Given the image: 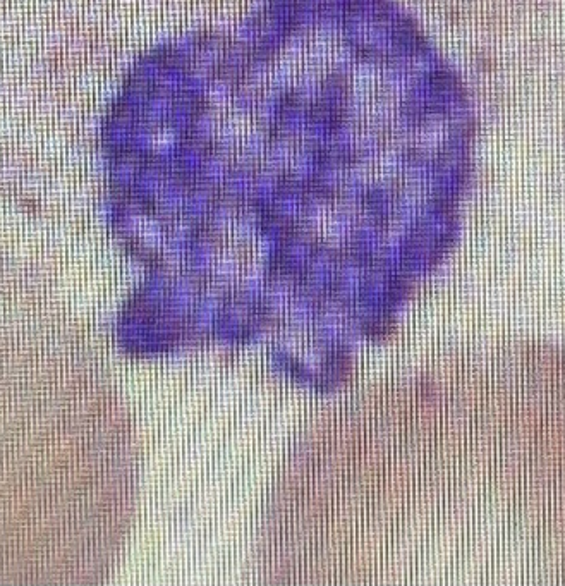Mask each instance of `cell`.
I'll list each match as a JSON object with an SVG mask.
<instances>
[{
	"instance_id": "cell-1",
	"label": "cell",
	"mask_w": 565,
	"mask_h": 586,
	"mask_svg": "<svg viewBox=\"0 0 565 586\" xmlns=\"http://www.w3.org/2000/svg\"><path fill=\"white\" fill-rule=\"evenodd\" d=\"M349 308L332 300L330 296L323 298L315 322L311 324V346L318 353H327L330 349L337 348L344 339Z\"/></svg>"
},
{
	"instance_id": "cell-2",
	"label": "cell",
	"mask_w": 565,
	"mask_h": 586,
	"mask_svg": "<svg viewBox=\"0 0 565 586\" xmlns=\"http://www.w3.org/2000/svg\"><path fill=\"white\" fill-rule=\"evenodd\" d=\"M315 231H310L306 227L296 226L291 227L287 232L284 245L280 250L279 258L275 263L272 272L291 277L294 281L301 279L306 265L310 262L311 255L316 248Z\"/></svg>"
},
{
	"instance_id": "cell-3",
	"label": "cell",
	"mask_w": 565,
	"mask_h": 586,
	"mask_svg": "<svg viewBox=\"0 0 565 586\" xmlns=\"http://www.w3.org/2000/svg\"><path fill=\"white\" fill-rule=\"evenodd\" d=\"M341 248L332 245L327 239L318 241L316 243L315 251L311 255L310 262L306 265L299 284L306 287L308 291L320 296V298H327L332 289V282H334L335 270H337V263L341 258Z\"/></svg>"
},
{
	"instance_id": "cell-4",
	"label": "cell",
	"mask_w": 565,
	"mask_h": 586,
	"mask_svg": "<svg viewBox=\"0 0 565 586\" xmlns=\"http://www.w3.org/2000/svg\"><path fill=\"white\" fill-rule=\"evenodd\" d=\"M231 293H227L224 289L215 286L212 282H205L201 287L200 294L196 298L195 306L189 313L188 320H186V334L196 342L201 339H207L212 336L213 325L219 318L220 310L225 305L227 298Z\"/></svg>"
},
{
	"instance_id": "cell-5",
	"label": "cell",
	"mask_w": 565,
	"mask_h": 586,
	"mask_svg": "<svg viewBox=\"0 0 565 586\" xmlns=\"http://www.w3.org/2000/svg\"><path fill=\"white\" fill-rule=\"evenodd\" d=\"M392 279L394 275L383 272L375 265H370L359 284L351 313L361 318L387 317L385 306H387Z\"/></svg>"
},
{
	"instance_id": "cell-6",
	"label": "cell",
	"mask_w": 565,
	"mask_h": 586,
	"mask_svg": "<svg viewBox=\"0 0 565 586\" xmlns=\"http://www.w3.org/2000/svg\"><path fill=\"white\" fill-rule=\"evenodd\" d=\"M205 282L207 281H201L200 277H196L188 270L176 272L165 296L164 305L160 308L162 315L176 324H186Z\"/></svg>"
},
{
	"instance_id": "cell-7",
	"label": "cell",
	"mask_w": 565,
	"mask_h": 586,
	"mask_svg": "<svg viewBox=\"0 0 565 586\" xmlns=\"http://www.w3.org/2000/svg\"><path fill=\"white\" fill-rule=\"evenodd\" d=\"M253 312L255 310H251L250 306L236 300L231 294L225 301V305L222 306L217 322L213 325L210 339L224 348L243 344L244 330H246V325L250 322Z\"/></svg>"
},
{
	"instance_id": "cell-8",
	"label": "cell",
	"mask_w": 565,
	"mask_h": 586,
	"mask_svg": "<svg viewBox=\"0 0 565 586\" xmlns=\"http://www.w3.org/2000/svg\"><path fill=\"white\" fill-rule=\"evenodd\" d=\"M368 267H370V263H366L365 260H361L353 253H349V251L341 253L332 289H330V298L351 310L354 300H356V294H358L359 284H361V279H363Z\"/></svg>"
},
{
	"instance_id": "cell-9",
	"label": "cell",
	"mask_w": 565,
	"mask_h": 586,
	"mask_svg": "<svg viewBox=\"0 0 565 586\" xmlns=\"http://www.w3.org/2000/svg\"><path fill=\"white\" fill-rule=\"evenodd\" d=\"M222 245H220V236L208 231L205 227H198L195 239L189 246L188 253L183 260V269L188 270L191 274L200 277L201 281H208L213 265L219 258Z\"/></svg>"
},
{
	"instance_id": "cell-10",
	"label": "cell",
	"mask_w": 565,
	"mask_h": 586,
	"mask_svg": "<svg viewBox=\"0 0 565 586\" xmlns=\"http://www.w3.org/2000/svg\"><path fill=\"white\" fill-rule=\"evenodd\" d=\"M385 232L387 226H383L378 220L371 219L368 215H359L358 222L347 239L346 251L371 265L380 250Z\"/></svg>"
},
{
	"instance_id": "cell-11",
	"label": "cell",
	"mask_w": 565,
	"mask_h": 586,
	"mask_svg": "<svg viewBox=\"0 0 565 586\" xmlns=\"http://www.w3.org/2000/svg\"><path fill=\"white\" fill-rule=\"evenodd\" d=\"M291 227V222L279 219L270 212L263 215L262 226H260L255 243L258 248V262H262L270 272L277 263L284 239H286L287 232Z\"/></svg>"
},
{
	"instance_id": "cell-12",
	"label": "cell",
	"mask_w": 565,
	"mask_h": 586,
	"mask_svg": "<svg viewBox=\"0 0 565 586\" xmlns=\"http://www.w3.org/2000/svg\"><path fill=\"white\" fill-rule=\"evenodd\" d=\"M322 300L323 298L311 293V291H308L301 284L294 287L291 301H289V306H287L286 317H284L287 332L296 334V336L301 334V332H308L311 324L315 322L320 305H322Z\"/></svg>"
},
{
	"instance_id": "cell-13",
	"label": "cell",
	"mask_w": 565,
	"mask_h": 586,
	"mask_svg": "<svg viewBox=\"0 0 565 586\" xmlns=\"http://www.w3.org/2000/svg\"><path fill=\"white\" fill-rule=\"evenodd\" d=\"M298 284L299 282L294 281L291 277L277 274V272H270V279H268L262 300L256 306V312L263 313L265 317L272 318L274 322L280 324L286 317L292 291Z\"/></svg>"
},
{
	"instance_id": "cell-14",
	"label": "cell",
	"mask_w": 565,
	"mask_h": 586,
	"mask_svg": "<svg viewBox=\"0 0 565 586\" xmlns=\"http://www.w3.org/2000/svg\"><path fill=\"white\" fill-rule=\"evenodd\" d=\"M268 279H270V270L262 262L256 260V262L246 263L231 294L236 300L250 306L251 310H256V306L265 293Z\"/></svg>"
},
{
	"instance_id": "cell-15",
	"label": "cell",
	"mask_w": 565,
	"mask_h": 586,
	"mask_svg": "<svg viewBox=\"0 0 565 586\" xmlns=\"http://www.w3.org/2000/svg\"><path fill=\"white\" fill-rule=\"evenodd\" d=\"M243 257V248H239V246L232 245L231 248H225V250L222 248L219 258L210 272L208 282H212L227 293H232V289L236 286L237 279L246 265Z\"/></svg>"
},
{
	"instance_id": "cell-16",
	"label": "cell",
	"mask_w": 565,
	"mask_h": 586,
	"mask_svg": "<svg viewBox=\"0 0 565 586\" xmlns=\"http://www.w3.org/2000/svg\"><path fill=\"white\" fill-rule=\"evenodd\" d=\"M358 219V207L341 200L337 207L330 210L327 219H325V239L339 248L346 245Z\"/></svg>"
},
{
	"instance_id": "cell-17",
	"label": "cell",
	"mask_w": 565,
	"mask_h": 586,
	"mask_svg": "<svg viewBox=\"0 0 565 586\" xmlns=\"http://www.w3.org/2000/svg\"><path fill=\"white\" fill-rule=\"evenodd\" d=\"M406 238L408 234L399 229H390L385 232L380 250H378L377 257L373 260L371 265H375L378 269L387 272V274H399L401 270L402 253H404V245H406Z\"/></svg>"
},
{
	"instance_id": "cell-18",
	"label": "cell",
	"mask_w": 565,
	"mask_h": 586,
	"mask_svg": "<svg viewBox=\"0 0 565 586\" xmlns=\"http://www.w3.org/2000/svg\"><path fill=\"white\" fill-rule=\"evenodd\" d=\"M263 212H260L258 208L241 207L237 212L236 219L232 222L231 226V238L234 246L239 248H246V246L253 245L262 226Z\"/></svg>"
},
{
	"instance_id": "cell-19",
	"label": "cell",
	"mask_w": 565,
	"mask_h": 586,
	"mask_svg": "<svg viewBox=\"0 0 565 586\" xmlns=\"http://www.w3.org/2000/svg\"><path fill=\"white\" fill-rule=\"evenodd\" d=\"M174 274L176 272L169 265H160L150 272V275L146 277L145 284L141 287V298L145 301L146 306L162 308Z\"/></svg>"
},
{
	"instance_id": "cell-20",
	"label": "cell",
	"mask_w": 565,
	"mask_h": 586,
	"mask_svg": "<svg viewBox=\"0 0 565 586\" xmlns=\"http://www.w3.org/2000/svg\"><path fill=\"white\" fill-rule=\"evenodd\" d=\"M196 231H198V227L189 224L186 220L179 219L176 222H172V226H169V231L165 236V255L171 260L183 263L189 246L195 239Z\"/></svg>"
},
{
	"instance_id": "cell-21",
	"label": "cell",
	"mask_w": 565,
	"mask_h": 586,
	"mask_svg": "<svg viewBox=\"0 0 565 586\" xmlns=\"http://www.w3.org/2000/svg\"><path fill=\"white\" fill-rule=\"evenodd\" d=\"M239 202L232 200L229 196H222V198H215L210 212H208L205 227L208 231L222 236L225 232L231 231L232 222L236 219L237 212H239Z\"/></svg>"
},
{
	"instance_id": "cell-22",
	"label": "cell",
	"mask_w": 565,
	"mask_h": 586,
	"mask_svg": "<svg viewBox=\"0 0 565 586\" xmlns=\"http://www.w3.org/2000/svg\"><path fill=\"white\" fill-rule=\"evenodd\" d=\"M296 360H298V355H296L294 344L284 337L280 341L274 342V346L270 348V353H268V367L272 372L282 375V377L289 375V370Z\"/></svg>"
},
{
	"instance_id": "cell-23",
	"label": "cell",
	"mask_w": 565,
	"mask_h": 586,
	"mask_svg": "<svg viewBox=\"0 0 565 586\" xmlns=\"http://www.w3.org/2000/svg\"><path fill=\"white\" fill-rule=\"evenodd\" d=\"M275 325H277V322H274L272 318L265 317L263 313L255 310L251 315L250 322L246 325V330H244L243 344H246V346L260 344L272 334Z\"/></svg>"
}]
</instances>
